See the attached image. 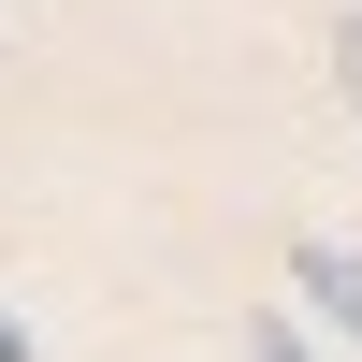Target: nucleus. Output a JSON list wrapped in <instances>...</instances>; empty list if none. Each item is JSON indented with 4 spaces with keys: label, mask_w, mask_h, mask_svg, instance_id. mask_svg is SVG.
<instances>
[{
    "label": "nucleus",
    "mask_w": 362,
    "mask_h": 362,
    "mask_svg": "<svg viewBox=\"0 0 362 362\" xmlns=\"http://www.w3.org/2000/svg\"><path fill=\"white\" fill-rule=\"evenodd\" d=\"M334 73H348V102H362V15H348V29H334Z\"/></svg>",
    "instance_id": "1"
},
{
    "label": "nucleus",
    "mask_w": 362,
    "mask_h": 362,
    "mask_svg": "<svg viewBox=\"0 0 362 362\" xmlns=\"http://www.w3.org/2000/svg\"><path fill=\"white\" fill-rule=\"evenodd\" d=\"M0 362H29V334H15V305H0Z\"/></svg>",
    "instance_id": "2"
}]
</instances>
